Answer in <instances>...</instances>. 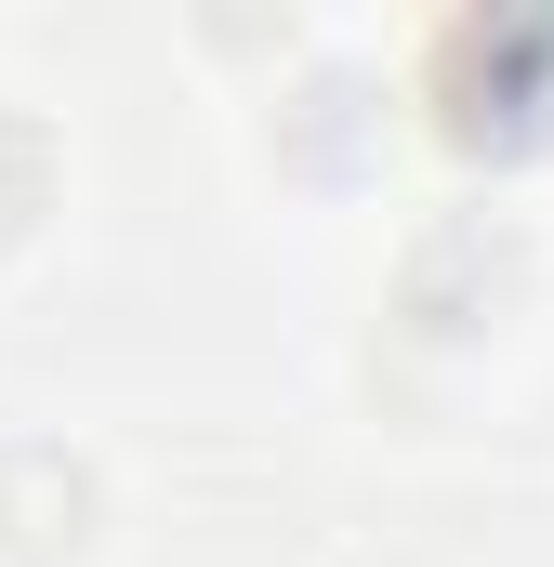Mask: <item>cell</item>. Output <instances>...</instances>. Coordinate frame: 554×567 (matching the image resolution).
<instances>
[{
  "label": "cell",
  "mask_w": 554,
  "mask_h": 567,
  "mask_svg": "<svg viewBox=\"0 0 554 567\" xmlns=\"http://www.w3.org/2000/svg\"><path fill=\"white\" fill-rule=\"evenodd\" d=\"M370 145H383V93H370L357 66H330V80H304V93L277 106V158H290V172H317V185H343Z\"/></svg>",
  "instance_id": "277c9868"
},
{
  "label": "cell",
  "mask_w": 554,
  "mask_h": 567,
  "mask_svg": "<svg viewBox=\"0 0 554 567\" xmlns=\"http://www.w3.org/2000/svg\"><path fill=\"white\" fill-rule=\"evenodd\" d=\"M93 528H106V475L80 449H53V435L0 449V567H66Z\"/></svg>",
  "instance_id": "3957f363"
},
{
  "label": "cell",
  "mask_w": 554,
  "mask_h": 567,
  "mask_svg": "<svg viewBox=\"0 0 554 567\" xmlns=\"http://www.w3.org/2000/svg\"><path fill=\"white\" fill-rule=\"evenodd\" d=\"M529 278V251H515V225H489V212H435L410 238V265H397V317L435 330V343H462L475 317H502Z\"/></svg>",
  "instance_id": "7a4b0ae2"
},
{
  "label": "cell",
  "mask_w": 554,
  "mask_h": 567,
  "mask_svg": "<svg viewBox=\"0 0 554 567\" xmlns=\"http://www.w3.org/2000/svg\"><path fill=\"white\" fill-rule=\"evenodd\" d=\"M40 212H53V133H40L27 106H0V251H13Z\"/></svg>",
  "instance_id": "5b68a950"
},
{
  "label": "cell",
  "mask_w": 554,
  "mask_h": 567,
  "mask_svg": "<svg viewBox=\"0 0 554 567\" xmlns=\"http://www.w3.org/2000/svg\"><path fill=\"white\" fill-rule=\"evenodd\" d=\"M422 106L462 158H529L554 145V13H462L422 66Z\"/></svg>",
  "instance_id": "6da1fadb"
}]
</instances>
